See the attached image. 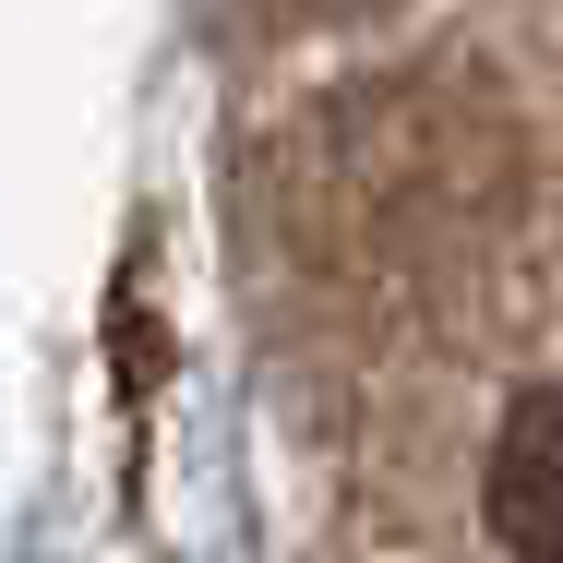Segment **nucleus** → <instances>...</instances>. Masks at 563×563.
I'll return each instance as SVG.
<instances>
[{
    "label": "nucleus",
    "instance_id": "1",
    "mask_svg": "<svg viewBox=\"0 0 563 563\" xmlns=\"http://www.w3.org/2000/svg\"><path fill=\"white\" fill-rule=\"evenodd\" d=\"M444 467L479 563H563V347L467 360L444 396Z\"/></svg>",
    "mask_w": 563,
    "mask_h": 563
},
{
    "label": "nucleus",
    "instance_id": "2",
    "mask_svg": "<svg viewBox=\"0 0 563 563\" xmlns=\"http://www.w3.org/2000/svg\"><path fill=\"white\" fill-rule=\"evenodd\" d=\"M276 12H347V0H276Z\"/></svg>",
    "mask_w": 563,
    "mask_h": 563
}]
</instances>
